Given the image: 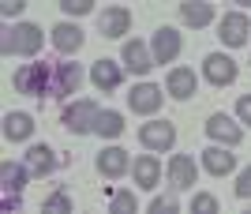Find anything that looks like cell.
Masks as SVG:
<instances>
[{"label": "cell", "instance_id": "obj_3", "mask_svg": "<svg viewBox=\"0 0 251 214\" xmlns=\"http://www.w3.org/2000/svg\"><path fill=\"white\" fill-rule=\"evenodd\" d=\"M101 109L90 102V98H79L72 106H64V128L75 132V135H86V132H94V120Z\"/></svg>", "mask_w": 251, "mask_h": 214}, {"label": "cell", "instance_id": "obj_22", "mask_svg": "<svg viewBox=\"0 0 251 214\" xmlns=\"http://www.w3.org/2000/svg\"><path fill=\"white\" fill-rule=\"evenodd\" d=\"M0 177H4V195H19L26 177H30V169H26V165H15V161H4V165H0Z\"/></svg>", "mask_w": 251, "mask_h": 214}, {"label": "cell", "instance_id": "obj_10", "mask_svg": "<svg viewBox=\"0 0 251 214\" xmlns=\"http://www.w3.org/2000/svg\"><path fill=\"white\" fill-rule=\"evenodd\" d=\"M83 83V72L79 64H52V94L64 98V94H75Z\"/></svg>", "mask_w": 251, "mask_h": 214}, {"label": "cell", "instance_id": "obj_18", "mask_svg": "<svg viewBox=\"0 0 251 214\" xmlns=\"http://www.w3.org/2000/svg\"><path fill=\"white\" fill-rule=\"evenodd\" d=\"M202 169L214 173V177H225V173L236 169V158H232L225 147H206L202 150Z\"/></svg>", "mask_w": 251, "mask_h": 214}, {"label": "cell", "instance_id": "obj_5", "mask_svg": "<svg viewBox=\"0 0 251 214\" xmlns=\"http://www.w3.org/2000/svg\"><path fill=\"white\" fill-rule=\"evenodd\" d=\"M139 139H143V147H150V150H169L176 143V128H173L169 120H150V124L139 128Z\"/></svg>", "mask_w": 251, "mask_h": 214}, {"label": "cell", "instance_id": "obj_26", "mask_svg": "<svg viewBox=\"0 0 251 214\" xmlns=\"http://www.w3.org/2000/svg\"><path fill=\"white\" fill-rule=\"evenodd\" d=\"M60 8L68 15H86V11L94 8V0H60Z\"/></svg>", "mask_w": 251, "mask_h": 214}, {"label": "cell", "instance_id": "obj_13", "mask_svg": "<svg viewBox=\"0 0 251 214\" xmlns=\"http://www.w3.org/2000/svg\"><path fill=\"white\" fill-rule=\"evenodd\" d=\"M127 150L124 147H105L101 154H98V173L101 177H124L127 173Z\"/></svg>", "mask_w": 251, "mask_h": 214}, {"label": "cell", "instance_id": "obj_23", "mask_svg": "<svg viewBox=\"0 0 251 214\" xmlns=\"http://www.w3.org/2000/svg\"><path fill=\"white\" fill-rule=\"evenodd\" d=\"M4 135H8L11 143L30 139L34 135V120L26 117V113H8V117H4Z\"/></svg>", "mask_w": 251, "mask_h": 214}, {"label": "cell", "instance_id": "obj_29", "mask_svg": "<svg viewBox=\"0 0 251 214\" xmlns=\"http://www.w3.org/2000/svg\"><path fill=\"white\" fill-rule=\"evenodd\" d=\"M236 195H240V199H251V165L236 177Z\"/></svg>", "mask_w": 251, "mask_h": 214}, {"label": "cell", "instance_id": "obj_20", "mask_svg": "<svg viewBox=\"0 0 251 214\" xmlns=\"http://www.w3.org/2000/svg\"><path fill=\"white\" fill-rule=\"evenodd\" d=\"M157 181H161V161L154 158V154H143V158H135V184L139 188H157Z\"/></svg>", "mask_w": 251, "mask_h": 214}, {"label": "cell", "instance_id": "obj_16", "mask_svg": "<svg viewBox=\"0 0 251 214\" xmlns=\"http://www.w3.org/2000/svg\"><path fill=\"white\" fill-rule=\"evenodd\" d=\"M90 79H94L98 90H116V86H120V79H124V72H120V64H116V60H94Z\"/></svg>", "mask_w": 251, "mask_h": 214}, {"label": "cell", "instance_id": "obj_6", "mask_svg": "<svg viewBox=\"0 0 251 214\" xmlns=\"http://www.w3.org/2000/svg\"><path fill=\"white\" fill-rule=\"evenodd\" d=\"M202 75H206L214 86H229L232 79H236V60L225 53H210L206 60H202Z\"/></svg>", "mask_w": 251, "mask_h": 214}, {"label": "cell", "instance_id": "obj_17", "mask_svg": "<svg viewBox=\"0 0 251 214\" xmlns=\"http://www.w3.org/2000/svg\"><path fill=\"white\" fill-rule=\"evenodd\" d=\"M52 45H56L60 53H79V49H83V30H79L75 23H56V27H52Z\"/></svg>", "mask_w": 251, "mask_h": 214}, {"label": "cell", "instance_id": "obj_24", "mask_svg": "<svg viewBox=\"0 0 251 214\" xmlns=\"http://www.w3.org/2000/svg\"><path fill=\"white\" fill-rule=\"evenodd\" d=\"M94 132L101 135V139H116L120 132H124V117L120 113H113V109H101L94 120Z\"/></svg>", "mask_w": 251, "mask_h": 214}, {"label": "cell", "instance_id": "obj_33", "mask_svg": "<svg viewBox=\"0 0 251 214\" xmlns=\"http://www.w3.org/2000/svg\"><path fill=\"white\" fill-rule=\"evenodd\" d=\"M236 4H244V8H251V0H236Z\"/></svg>", "mask_w": 251, "mask_h": 214}, {"label": "cell", "instance_id": "obj_15", "mask_svg": "<svg viewBox=\"0 0 251 214\" xmlns=\"http://www.w3.org/2000/svg\"><path fill=\"white\" fill-rule=\"evenodd\" d=\"M98 27H101L105 38H120V34H127V27H131V11L127 8H105Z\"/></svg>", "mask_w": 251, "mask_h": 214}, {"label": "cell", "instance_id": "obj_19", "mask_svg": "<svg viewBox=\"0 0 251 214\" xmlns=\"http://www.w3.org/2000/svg\"><path fill=\"white\" fill-rule=\"evenodd\" d=\"M180 19L188 23V27H210L214 23V4H206V0H188V4H180Z\"/></svg>", "mask_w": 251, "mask_h": 214}, {"label": "cell", "instance_id": "obj_2", "mask_svg": "<svg viewBox=\"0 0 251 214\" xmlns=\"http://www.w3.org/2000/svg\"><path fill=\"white\" fill-rule=\"evenodd\" d=\"M11 83L19 94H52V64H23L11 75Z\"/></svg>", "mask_w": 251, "mask_h": 214}, {"label": "cell", "instance_id": "obj_7", "mask_svg": "<svg viewBox=\"0 0 251 214\" xmlns=\"http://www.w3.org/2000/svg\"><path fill=\"white\" fill-rule=\"evenodd\" d=\"M218 30H221V34H218L221 42L236 49V45H244V42H248L251 23H248V15H244V11H229V15L221 19V27H218Z\"/></svg>", "mask_w": 251, "mask_h": 214}, {"label": "cell", "instance_id": "obj_28", "mask_svg": "<svg viewBox=\"0 0 251 214\" xmlns=\"http://www.w3.org/2000/svg\"><path fill=\"white\" fill-rule=\"evenodd\" d=\"M45 211H72V199H68V192H56L45 199Z\"/></svg>", "mask_w": 251, "mask_h": 214}, {"label": "cell", "instance_id": "obj_1", "mask_svg": "<svg viewBox=\"0 0 251 214\" xmlns=\"http://www.w3.org/2000/svg\"><path fill=\"white\" fill-rule=\"evenodd\" d=\"M42 27H34V23H15V27H8L4 30V42H0V49L8 56H34L38 49H42Z\"/></svg>", "mask_w": 251, "mask_h": 214}, {"label": "cell", "instance_id": "obj_14", "mask_svg": "<svg viewBox=\"0 0 251 214\" xmlns=\"http://www.w3.org/2000/svg\"><path fill=\"white\" fill-rule=\"evenodd\" d=\"M195 158L191 154H173V161H169V181H173V188H191L195 184Z\"/></svg>", "mask_w": 251, "mask_h": 214}, {"label": "cell", "instance_id": "obj_11", "mask_svg": "<svg viewBox=\"0 0 251 214\" xmlns=\"http://www.w3.org/2000/svg\"><path fill=\"white\" fill-rule=\"evenodd\" d=\"M124 68L127 72H135V75H147L150 68H154V53H150L143 42H124Z\"/></svg>", "mask_w": 251, "mask_h": 214}, {"label": "cell", "instance_id": "obj_4", "mask_svg": "<svg viewBox=\"0 0 251 214\" xmlns=\"http://www.w3.org/2000/svg\"><path fill=\"white\" fill-rule=\"evenodd\" d=\"M180 49H184V42H180V34L173 30V27H161V30L154 34V45H150L154 64H173L180 56Z\"/></svg>", "mask_w": 251, "mask_h": 214}, {"label": "cell", "instance_id": "obj_30", "mask_svg": "<svg viewBox=\"0 0 251 214\" xmlns=\"http://www.w3.org/2000/svg\"><path fill=\"white\" fill-rule=\"evenodd\" d=\"M150 211H154V214H161V211H176V199H169V195H157V199H154V203H150Z\"/></svg>", "mask_w": 251, "mask_h": 214}, {"label": "cell", "instance_id": "obj_21", "mask_svg": "<svg viewBox=\"0 0 251 214\" xmlns=\"http://www.w3.org/2000/svg\"><path fill=\"white\" fill-rule=\"evenodd\" d=\"M52 165H56V158H52V150L45 147V143L26 150V169H30V177H49Z\"/></svg>", "mask_w": 251, "mask_h": 214}, {"label": "cell", "instance_id": "obj_8", "mask_svg": "<svg viewBox=\"0 0 251 214\" xmlns=\"http://www.w3.org/2000/svg\"><path fill=\"white\" fill-rule=\"evenodd\" d=\"M206 135H210V139H218V143H225V147H236L244 132H240V124H236L232 117H225V113H214V117L206 120Z\"/></svg>", "mask_w": 251, "mask_h": 214}, {"label": "cell", "instance_id": "obj_25", "mask_svg": "<svg viewBox=\"0 0 251 214\" xmlns=\"http://www.w3.org/2000/svg\"><path fill=\"white\" fill-rule=\"evenodd\" d=\"M109 211H116V214L135 211V195H131V192H116V195H113V203H109Z\"/></svg>", "mask_w": 251, "mask_h": 214}, {"label": "cell", "instance_id": "obj_31", "mask_svg": "<svg viewBox=\"0 0 251 214\" xmlns=\"http://www.w3.org/2000/svg\"><path fill=\"white\" fill-rule=\"evenodd\" d=\"M23 8H26V0H0V11H4L8 19H11V15H19Z\"/></svg>", "mask_w": 251, "mask_h": 214}, {"label": "cell", "instance_id": "obj_32", "mask_svg": "<svg viewBox=\"0 0 251 214\" xmlns=\"http://www.w3.org/2000/svg\"><path fill=\"white\" fill-rule=\"evenodd\" d=\"M236 117H240L244 124H251V94H244L240 102H236Z\"/></svg>", "mask_w": 251, "mask_h": 214}, {"label": "cell", "instance_id": "obj_12", "mask_svg": "<svg viewBox=\"0 0 251 214\" xmlns=\"http://www.w3.org/2000/svg\"><path fill=\"white\" fill-rule=\"evenodd\" d=\"M195 86H199V79H195V72H191V68H173V72H169L165 90L176 98V102H188V98L195 94Z\"/></svg>", "mask_w": 251, "mask_h": 214}, {"label": "cell", "instance_id": "obj_9", "mask_svg": "<svg viewBox=\"0 0 251 214\" xmlns=\"http://www.w3.org/2000/svg\"><path fill=\"white\" fill-rule=\"evenodd\" d=\"M127 106L135 109V113H157L161 109V86H154V83H139V86H131V94H127Z\"/></svg>", "mask_w": 251, "mask_h": 214}, {"label": "cell", "instance_id": "obj_27", "mask_svg": "<svg viewBox=\"0 0 251 214\" xmlns=\"http://www.w3.org/2000/svg\"><path fill=\"white\" fill-rule=\"evenodd\" d=\"M191 211H206V214H214V211H218V199H214V195H206V192H199L195 199H191Z\"/></svg>", "mask_w": 251, "mask_h": 214}]
</instances>
